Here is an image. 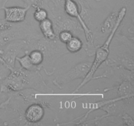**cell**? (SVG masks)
<instances>
[{"mask_svg": "<svg viewBox=\"0 0 134 126\" xmlns=\"http://www.w3.org/2000/svg\"><path fill=\"white\" fill-rule=\"evenodd\" d=\"M133 38L115 33L109 46V52L103 66H120L129 70L134 68Z\"/></svg>", "mask_w": 134, "mask_h": 126, "instance_id": "obj_1", "label": "cell"}, {"mask_svg": "<svg viewBox=\"0 0 134 126\" xmlns=\"http://www.w3.org/2000/svg\"><path fill=\"white\" fill-rule=\"evenodd\" d=\"M64 1H65V0H64Z\"/></svg>", "mask_w": 134, "mask_h": 126, "instance_id": "obj_25", "label": "cell"}, {"mask_svg": "<svg viewBox=\"0 0 134 126\" xmlns=\"http://www.w3.org/2000/svg\"><path fill=\"white\" fill-rule=\"evenodd\" d=\"M9 0H0V10L3 9V8L5 6V4Z\"/></svg>", "mask_w": 134, "mask_h": 126, "instance_id": "obj_23", "label": "cell"}, {"mask_svg": "<svg viewBox=\"0 0 134 126\" xmlns=\"http://www.w3.org/2000/svg\"><path fill=\"white\" fill-rule=\"evenodd\" d=\"M122 125H134V120L130 114L127 112L124 113L121 116Z\"/></svg>", "mask_w": 134, "mask_h": 126, "instance_id": "obj_20", "label": "cell"}, {"mask_svg": "<svg viewBox=\"0 0 134 126\" xmlns=\"http://www.w3.org/2000/svg\"><path fill=\"white\" fill-rule=\"evenodd\" d=\"M112 90H116L118 97H122L123 98L122 101L126 104L133 106L134 83L133 81L124 80L115 87L105 89L104 91L107 92Z\"/></svg>", "mask_w": 134, "mask_h": 126, "instance_id": "obj_10", "label": "cell"}, {"mask_svg": "<svg viewBox=\"0 0 134 126\" xmlns=\"http://www.w3.org/2000/svg\"><path fill=\"white\" fill-rule=\"evenodd\" d=\"M35 10L34 13V18L37 22H41V21L48 18V14L45 9L42 7H35Z\"/></svg>", "mask_w": 134, "mask_h": 126, "instance_id": "obj_18", "label": "cell"}, {"mask_svg": "<svg viewBox=\"0 0 134 126\" xmlns=\"http://www.w3.org/2000/svg\"><path fill=\"white\" fill-rule=\"evenodd\" d=\"M92 63V62L89 61L78 63L65 74L56 77L53 81V83L60 89H62L63 86L65 84L69 83L77 79L83 80L88 73Z\"/></svg>", "mask_w": 134, "mask_h": 126, "instance_id": "obj_8", "label": "cell"}, {"mask_svg": "<svg viewBox=\"0 0 134 126\" xmlns=\"http://www.w3.org/2000/svg\"><path fill=\"white\" fill-rule=\"evenodd\" d=\"M44 108L39 103H34L27 108L24 112V119L27 125H35L41 122L44 116Z\"/></svg>", "mask_w": 134, "mask_h": 126, "instance_id": "obj_12", "label": "cell"}, {"mask_svg": "<svg viewBox=\"0 0 134 126\" xmlns=\"http://www.w3.org/2000/svg\"><path fill=\"white\" fill-rule=\"evenodd\" d=\"M10 73L2 80L1 93H15L23 89H34L44 83L39 71H27L22 68H10Z\"/></svg>", "mask_w": 134, "mask_h": 126, "instance_id": "obj_2", "label": "cell"}, {"mask_svg": "<svg viewBox=\"0 0 134 126\" xmlns=\"http://www.w3.org/2000/svg\"><path fill=\"white\" fill-rule=\"evenodd\" d=\"M28 54L32 64L41 69L44 61V55L43 52L38 49H34L29 51Z\"/></svg>", "mask_w": 134, "mask_h": 126, "instance_id": "obj_17", "label": "cell"}, {"mask_svg": "<svg viewBox=\"0 0 134 126\" xmlns=\"http://www.w3.org/2000/svg\"><path fill=\"white\" fill-rule=\"evenodd\" d=\"M31 7L25 6L24 7H4L3 8L5 12L4 19L10 23L15 24L22 22L25 20L27 11Z\"/></svg>", "mask_w": 134, "mask_h": 126, "instance_id": "obj_11", "label": "cell"}, {"mask_svg": "<svg viewBox=\"0 0 134 126\" xmlns=\"http://www.w3.org/2000/svg\"><path fill=\"white\" fill-rule=\"evenodd\" d=\"M76 2L79 4L81 7V11H79L80 15L81 16L82 18L88 27L89 28V25L91 24V11L92 9L89 5L88 3L86 0H75Z\"/></svg>", "mask_w": 134, "mask_h": 126, "instance_id": "obj_14", "label": "cell"}, {"mask_svg": "<svg viewBox=\"0 0 134 126\" xmlns=\"http://www.w3.org/2000/svg\"><path fill=\"white\" fill-rule=\"evenodd\" d=\"M43 36L35 26L31 23L23 21L13 24L10 28L0 30V49L10 42L18 39H31Z\"/></svg>", "mask_w": 134, "mask_h": 126, "instance_id": "obj_5", "label": "cell"}, {"mask_svg": "<svg viewBox=\"0 0 134 126\" xmlns=\"http://www.w3.org/2000/svg\"><path fill=\"white\" fill-rule=\"evenodd\" d=\"M13 25V23H10L5 19H0V30L10 28Z\"/></svg>", "mask_w": 134, "mask_h": 126, "instance_id": "obj_21", "label": "cell"}, {"mask_svg": "<svg viewBox=\"0 0 134 126\" xmlns=\"http://www.w3.org/2000/svg\"><path fill=\"white\" fill-rule=\"evenodd\" d=\"M29 51H26L24 52L25 55L22 57L17 56L16 60L20 63L21 68L27 71H39V68L37 66H35L31 62V60L29 56Z\"/></svg>", "mask_w": 134, "mask_h": 126, "instance_id": "obj_16", "label": "cell"}, {"mask_svg": "<svg viewBox=\"0 0 134 126\" xmlns=\"http://www.w3.org/2000/svg\"><path fill=\"white\" fill-rule=\"evenodd\" d=\"M64 10L68 15L76 18L79 22L85 34L86 40L85 49L86 55L89 56H94L96 49L98 45L97 46L94 42L92 31L88 27L81 16L80 15L77 2L75 0H65L64 1Z\"/></svg>", "mask_w": 134, "mask_h": 126, "instance_id": "obj_6", "label": "cell"}, {"mask_svg": "<svg viewBox=\"0 0 134 126\" xmlns=\"http://www.w3.org/2000/svg\"><path fill=\"white\" fill-rule=\"evenodd\" d=\"M39 28L40 30L42 35L45 39L48 40H54L57 39V36L53 28L52 20L50 18L41 21L39 24Z\"/></svg>", "mask_w": 134, "mask_h": 126, "instance_id": "obj_13", "label": "cell"}, {"mask_svg": "<svg viewBox=\"0 0 134 126\" xmlns=\"http://www.w3.org/2000/svg\"><path fill=\"white\" fill-rule=\"evenodd\" d=\"M83 45V40L81 38L73 35L71 39L65 43V47L69 52L76 53L82 49Z\"/></svg>", "mask_w": 134, "mask_h": 126, "instance_id": "obj_15", "label": "cell"}, {"mask_svg": "<svg viewBox=\"0 0 134 126\" xmlns=\"http://www.w3.org/2000/svg\"><path fill=\"white\" fill-rule=\"evenodd\" d=\"M107 69L103 74L98 76H94L93 80L101 78H107L119 83L124 80L133 82V71L129 70L120 66H103Z\"/></svg>", "mask_w": 134, "mask_h": 126, "instance_id": "obj_9", "label": "cell"}, {"mask_svg": "<svg viewBox=\"0 0 134 126\" xmlns=\"http://www.w3.org/2000/svg\"><path fill=\"white\" fill-rule=\"evenodd\" d=\"M31 41L32 39L14 40L2 49L3 52L0 54V80L9 75L10 68L16 67V59L20 52L30 51Z\"/></svg>", "mask_w": 134, "mask_h": 126, "instance_id": "obj_4", "label": "cell"}, {"mask_svg": "<svg viewBox=\"0 0 134 126\" xmlns=\"http://www.w3.org/2000/svg\"><path fill=\"white\" fill-rule=\"evenodd\" d=\"M128 7V5H126V6H124L120 9L119 14V18H118L117 21H116L113 29L111 31V32L110 33L109 35H108V37L106 38L105 41L103 43V44L101 46L98 45V47L96 48L95 51V54H94L95 59H94V60L93 61V62L92 63V66L90 67V69L89 70L88 73L85 76V78L82 80V81L81 83V84L73 91V93L78 92L82 87H84L86 84H87L91 80H92L96 72L98 70V68H99L102 66L103 62L107 60V56L109 55V46L110 44H111V40L113 38L114 35H115V33L118 30V29H119V28L120 27L123 20L125 18Z\"/></svg>", "mask_w": 134, "mask_h": 126, "instance_id": "obj_3", "label": "cell"}, {"mask_svg": "<svg viewBox=\"0 0 134 126\" xmlns=\"http://www.w3.org/2000/svg\"><path fill=\"white\" fill-rule=\"evenodd\" d=\"M11 98L12 97L10 96V97H9V98H7L5 101H3V102H0V110H1V109H5L7 107L8 104H9L10 100H11Z\"/></svg>", "mask_w": 134, "mask_h": 126, "instance_id": "obj_22", "label": "cell"}, {"mask_svg": "<svg viewBox=\"0 0 134 126\" xmlns=\"http://www.w3.org/2000/svg\"><path fill=\"white\" fill-rule=\"evenodd\" d=\"M131 0H116V3L113 10L100 24V25L97 27L94 32H92L94 42L96 39L98 40L106 39V38L108 37L113 30L117 21L120 9L126 5L128 6Z\"/></svg>", "mask_w": 134, "mask_h": 126, "instance_id": "obj_7", "label": "cell"}, {"mask_svg": "<svg viewBox=\"0 0 134 126\" xmlns=\"http://www.w3.org/2000/svg\"><path fill=\"white\" fill-rule=\"evenodd\" d=\"M73 36V34L69 30H62L60 32L59 34H58L57 38L61 43L65 44L68 41H69L72 37Z\"/></svg>", "mask_w": 134, "mask_h": 126, "instance_id": "obj_19", "label": "cell"}, {"mask_svg": "<svg viewBox=\"0 0 134 126\" xmlns=\"http://www.w3.org/2000/svg\"><path fill=\"white\" fill-rule=\"evenodd\" d=\"M2 52H3V51L1 49H0V54H1L2 53Z\"/></svg>", "mask_w": 134, "mask_h": 126, "instance_id": "obj_24", "label": "cell"}]
</instances>
